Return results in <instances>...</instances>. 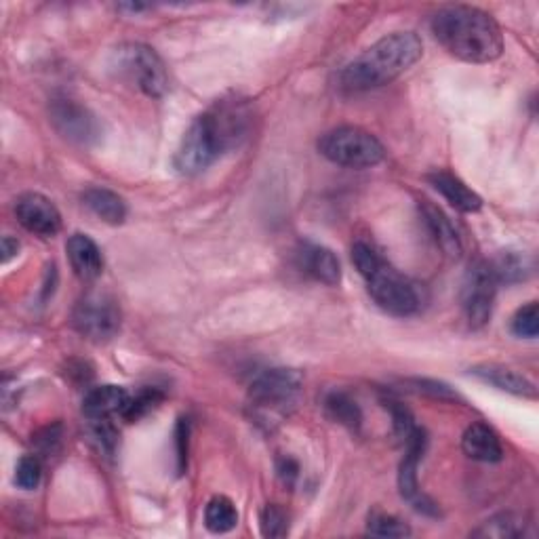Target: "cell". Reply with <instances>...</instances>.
<instances>
[{"mask_svg":"<svg viewBox=\"0 0 539 539\" xmlns=\"http://www.w3.org/2000/svg\"><path fill=\"white\" fill-rule=\"evenodd\" d=\"M161 403H163V394L158 392L156 388L144 390L142 394L131 396V403H129L123 419H127V422H137L139 417L148 415L152 409H156Z\"/></svg>","mask_w":539,"mask_h":539,"instance_id":"obj_27","label":"cell"},{"mask_svg":"<svg viewBox=\"0 0 539 539\" xmlns=\"http://www.w3.org/2000/svg\"><path fill=\"white\" fill-rule=\"evenodd\" d=\"M365 281L373 302L388 314L413 316L424 306V293L419 285L409 281L401 272H396L386 262L371 272Z\"/></svg>","mask_w":539,"mask_h":539,"instance_id":"obj_7","label":"cell"},{"mask_svg":"<svg viewBox=\"0 0 539 539\" xmlns=\"http://www.w3.org/2000/svg\"><path fill=\"white\" fill-rule=\"evenodd\" d=\"M462 449L470 459H474V462H483V464H495L504 457V449H502V443H499V436L487 424H481V422L472 424L464 432Z\"/></svg>","mask_w":539,"mask_h":539,"instance_id":"obj_16","label":"cell"},{"mask_svg":"<svg viewBox=\"0 0 539 539\" xmlns=\"http://www.w3.org/2000/svg\"><path fill=\"white\" fill-rule=\"evenodd\" d=\"M205 525L211 533H228L238 525V512L236 506L232 504V499L219 495L213 497L205 508Z\"/></svg>","mask_w":539,"mask_h":539,"instance_id":"obj_22","label":"cell"},{"mask_svg":"<svg viewBox=\"0 0 539 539\" xmlns=\"http://www.w3.org/2000/svg\"><path fill=\"white\" fill-rule=\"evenodd\" d=\"M472 375L483 379L485 384L502 390V392H508V394H514V396H523V398H535V386L529 382L527 377H523L521 373H516L508 367H502V365H481V367H474L472 369Z\"/></svg>","mask_w":539,"mask_h":539,"instance_id":"obj_17","label":"cell"},{"mask_svg":"<svg viewBox=\"0 0 539 539\" xmlns=\"http://www.w3.org/2000/svg\"><path fill=\"white\" fill-rule=\"evenodd\" d=\"M497 285L499 281L489 262H476L468 270L462 291V304L472 329H481L489 323Z\"/></svg>","mask_w":539,"mask_h":539,"instance_id":"obj_10","label":"cell"},{"mask_svg":"<svg viewBox=\"0 0 539 539\" xmlns=\"http://www.w3.org/2000/svg\"><path fill=\"white\" fill-rule=\"evenodd\" d=\"M43 462L38 455H24L15 468V485L24 491H32L41 485Z\"/></svg>","mask_w":539,"mask_h":539,"instance_id":"obj_25","label":"cell"},{"mask_svg":"<svg viewBox=\"0 0 539 539\" xmlns=\"http://www.w3.org/2000/svg\"><path fill=\"white\" fill-rule=\"evenodd\" d=\"M432 32L453 57L468 64H489L504 51V36L495 19L476 7L453 5L432 17Z\"/></svg>","mask_w":539,"mask_h":539,"instance_id":"obj_1","label":"cell"},{"mask_svg":"<svg viewBox=\"0 0 539 539\" xmlns=\"http://www.w3.org/2000/svg\"><path fill=\"white\" fill-rule=\"evenodd\" d=\"M243 131V114L234 106L198 116L175 152V169L182 175L203 173L219 154L236 144Z\"/></svg>","mask_w":539,"mask_h":539,"instance_id":"obj_3","label":"cell"},{"mask_svg":"<svg viewBox=\"0 0 539 539\" xmlns=\"http://www.w3.org/2000/svg\"><path fill=\"white\" fill-rule=\"evenodd\" d=\"M278 474H281V478H283V483H285V485L293 487L295 481H297V476H299V466H297L295 459L283 457L281 462H278Z\"/></svg>","mask_w":539,"mask_h":539,"instance_id":"obj_32","label":"cell"},{"mask_svg":"<svg viewBox=\"0 0 539 539\" xmlns=\"http://www.w3.org/2000/svg\"><path fill=\"white\" fill-rule=\"evenodd\" d=\"M70 266L81 281H95L104 272V255L91 236L72 234L66 243Z\"/></svg>","mask_w":539,"mask_h":539,"instance_id":"obj_13","label":"cell"},{"mask_svg":"<svg viewBox=\"0 0 539 539\" xmlns=\"http://www.w3.org/2000/svg\"><path fill=\"white\" fill-rule=\"evenodd\" d=\"M17 251H19V243H17V238L5 236V238H3V264H9L11 259L17 255Z\"/></svg>","mask_w":539,"mask_h":539,"instance_id":"obj_33","label":"cell"},{"mask_svg":"<svg viewBox=\"0 0 539 539\" xmlns=\"http://www.w3.org/2000/svg\"><path fill=\"white\" fill-rule=\"evenodd\" d=\"M422 217H424V222H426L430 234L434 236L438 247H441L449 257L462 255V241H459V234L453 228L451 219L441 209L430 205V203H424Z\"/></svg>","mask_w":539,"mask_h":539,"instance_id":"obj_19","label":"cell"},{"mask_svg":"<svg viewBox=\"0 0 539 539\" xmlns=\"http://www.w3.org/2000/svg\"><path fill=\"white\" fill-rule=\"evenodd\" d=\"M325 411L333 419V422L342 424L350 430H358L363 422V413L358 409L356 401L346 394V392H331L325 398Z\"/></svg>","mask_w":539,"mask_h":539,"instance_id":"obj_20","label":"cell"},{"mask_svg":"<svg viewBox=\"0 0 539 539\" xmlns=\"http://www.w3.org/2000/svg\"><path fill=\"white\" fill-rule=\"evenodd\" d=\"M424 55L422 38L413 32H394L379 38L342 72V85L350 91H369L392 83Z\"/></svg>","mask_w":539,"mask_h":539,"instance_id":"obj_2","label":"cell"},{"mask_svg":"<svg viewBox=\"0 0 539 539\" xmlns=\"http://www.w3.org/2000/svg\"><path fill=\"white\" fill-rule=\"evenodd\" d=\"M72 325L83 337L95 344L110 342L121 329V310L112 297L104 293H89L76 304Z\"/></svg>","mask_w":539,"mask_h":539,"instance_id":"obj_8","label":"cell"},{"mask_svg":"<svg viewBox=\"0 0 539 539\" xmlns=\"http://www.w3.org/2000/svg\"><path fill=\"white\" fill-rule=\"evenodd\" d=\"M512 333L516 337L535 339L539 333V308L535 302L523 306L512 318Z\"/></svg>","mask_w":539,"mask_h":539,"instance_id":"obj_26","label":"cell"},{"mask_svg":"<svg viewBox=\"0 0 539 539\" xmlns=\"http://www.w3.org/2000/svg\"><path fill=\"white\" fill-rule=\"evenodd\" d=\"M15 215L17 222L36 236L51 238L62 230V215L43 194L28 192L19 196L15 201Z\"/></svg>","mask_w":539,"mask_h":539,"instance_id":"obj_11","label":"cell"},{"mask_svg":"<svg viewBox=\"0 0 539 539\" xmlns=\"http://www.w3.org/2000/svg\"><path fill=\"white\" fill-rule=\"evenodd\" d=\"M367 531L375 537H409L411 535V527L405 521H401V518L394 514L377 512V510L369 514Z\"/></svg>","mask_w":539,"mask_h":539,"instance_id":"obj_24","label":"cell"},{"mask_svg":"<svg viewBox=\"0 0 539 539\" xmlns=\"http://www.w3.org/2000/svg\"><path fill=\"white\" fill-rule=\"evenodd\" d=\"M527 523L521 516L516 514H497L489 521H485L476 531H472V537H485V539H514L525 535Z\"/></svg>","mask_w":539,"mask_h":539,"instance_id":"obj_21","label":"cell"},{"mask_svg":"<svg viewBox=\"0 0 539 539\" xmlns=\"http://www.w3.org/2000/svg\"><path fill=\"white\" fill-rule=\"evenodd\" d=\"M49 116L55 131L72 144L91 146L102 137V125H99L97 116L87 106L78 104L76 99H53Z\"/></svg>","mask_w":539,"mask_h":539,"instance_id":"obj_9","label":"cell"},{"mask_svg":"<svg viewBox=\"0 0 539 539\" xmlns=\"http://www.w3.org/2000/svg\"><path fill=\"white\" fill-rule=\"evenodd\" d=\"M188 443H190V422L188 419H179L175 428V470L177 474H184L188 468Z\"/></svg>","mask_w":539,"mask_h":539,"instance_id":"obj_30","label":"cell"},{"mask_svg":"<svg viewBox=\"0 0 539 539\" xmlns=\"http://www.w3.org/2000/svg\"><path fill=\"white\" fill-rule=\"evenodd\" d=\"M259 525H262L264 537H285L289 533V516L281 506L270 504L264 508Z\"/></svg>","mask_w":539,"mask_h":539,"instance_id":"obj_28","label":"cell"},{"mask_svg":"<svg viewBox=\"0 0 539 539\" xmlns=\"http://www.w3.org/2000/svg\"><path fill=\"white\" fill-rule=\"evenodd\" d=\"M83 203L110 226H121L127 219V205L121 196L108 188H89L83 194Z\"/></svg>","mask_w":539,"mask_h":539,"instance_id":"obj_18","label":"cell"},{"mask_svg":"<svg viewBox=\"0 0 539 539\" xmlns=\"http://www.w3.org/2000/svg\"><path fill=\"white\" fill-rule=\"evenodd\" d=\"M114 70L125 76L139 91L148 97H161L169 87V76L165 62L148 45L129 43L114 51Z\"/></svg>","mask_w":539,"mask_h":539,"instance_id":"obj_6","label":"cell"},{"mask_svg":"<svg viewBox=\"0 0 539 539\" xmlns=\"http://www.w3.org/2000/svg\"><path fill=\"white\" fill-rule=\"evenodd\" d=\"M299 257V266L304 268L306 274L316 278L318 283L325 285H337L342 281V266H339L337 255L323 247V245H312L306 243L297 253Z\"/></svg>","mask_w":539,"mask_h":539,"instance_id":"obj_14","label":"cell"},{"mask_svg":"<svg viewBox=\"0 0 539 539\" xmlns=\"http://www.w3.org/2000/svg\"><path fill=\"white\" fill-rule=\"evenodd\" d=\"M499 283H518L533 272V264L527 255L521 253H504L491 264Z\"/></svg>","mask_w":539,"mask_h":539,"instance_id":"obj_23","label":"cell"},{"mask_svg":"<svg viewBox=\"0 0 539 539\" xmlns=\"http://www.w3.org/2000/svg\"><path fill=\"white\" fill-rule=\"evenodd\" d=\"M428 182L430 186L438 192V194H443L445 201L455 207L457 211H462V213H476V211H481L483 207V201H481V196H478L476 192H472L462 179L455 177L453 173L449 171H434L428 175Z\"/></svg>","mask_w":539,"mask_h":539,"instance_id":"obj_15","label":"cell"},{"mask_svg":"<svg viewBox=\"0 0 539 539\" xmlns=\"http://www.w3.org/2000/svg\"><path fill=\"white\" fill-rule=\"evenodd\" d=\"M352 262H354L356 270L361 272V276L367 278L371 272H375L379 266L384 264V259L367 243H356L352 247Z\"/></svg>","mask_w":539,"mask_h":539,"instance_id":"obj_29","label":"cell"},{"mask_svg":"<svg viewBox=\"0 0 539 539\" xmlns=\"http://www.w3.org/2000/svg\"><path fill=\"white\" fill-rule=\"evenodd\" d=\"M34 445H36L38 451H41L47 457L55 455L59 451V445H62V426L53 424V426L43 428L41 432L36 434Z\"/></svg>","mask_w":539,"mask_h":539,"instance_id":"obj_31","label":"cell"},{"mask_svg":"<svg viewBox=\"0 0 539 539\" xmlns=\"http://www.w3.org/2000/svg\"><path fill=\"white\" fill-rule=\"evenodd\" d=\"M131 403V394L121 386H99L85 394L83 413L89 422H104L116 415H125Z\"/></svg>","mask_w":539,"mask_h":539,"instance_id":"obj_12","label":"cell"},{"mask_svg":"<svg viewBox=\"0 0 539 539\" xmlns=\"http://www.w3.org/2000/svg\"><path fill=\"white\" fill-rule=\"evenodd\" d=\"M318 152L327 161L350 167V169H369L384 161L386 150L379 139L361 127H337L325 133L318 142Z\"/></svg>","mask_w":539,"mask_h":539,"instance_id":"obj_4","label":"cell"},{"mask_svg":"<svg viewBox=\"0 0 539 539\" xmlns=\"http://www.w3.org/2000/svg\"><path fill=\"white\" fill-rule=\"evenodd\" d=\"M304 377L295 369H268L253 379L249 388L251 407L259 417L272 419L287 415L299 401Z\"/></svg>","mask_w":539,"mask_h":539,"instance_id":"obj_5","label":"cell"}]
</instances>
